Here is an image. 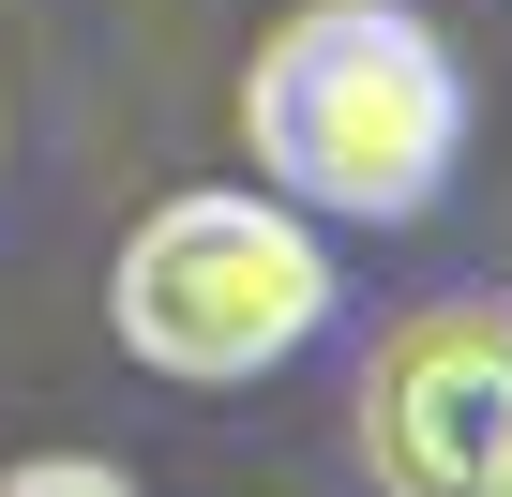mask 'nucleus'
I'll list each match as a JSON object with an SVG mask.
<instances>
[{"mask_svg":"<svg viewBox=\"0 0 512 497\" xmlns=\"http://www.w3.org/2000/svg\"><path fill=\"white\" fill-rule=\"evenodd\" d=\"M241 151L287 211L407 226L467 166V61L407 0H302L241 76Z\"/></svg>","mask_w":512,"mask_h":497,"instance_id":"obj_1","label":"nucleus"},{"mask_svg":"<svg viewBox=\"0 0 512 497\" xmlns=\"http://www.w3.org/2000/svg\"><path fill=\"white\" fill-rule=\"evenodd\" d=\"M106 332L181 392H241V377H272V362H302L332 332V241L272 181L151 196L136 241L106 257Z\"/></svg>","mask_w":512,"mask_h":497,"instance_id":"obj_2","label":"nucleus"},{"mask_svg":"<svg viewBox=\"0 0 512 497\" xmlns=\"http://www.w3.org/2000/svg\"><path fill=\"white\" fill-rule=\"evenodd\" d=\"M512 437V317L497 302H422L362 362V482L377 497H482Z\"/></svg>","mask_w":512,"mask_h":497,"instance_id":"obj_3","label":"nucleus"},{"mask_svg":"<svg viewBox=\"0 0 512 497\" xmlns=\"http://www.w3.org/2000/svg\"><path fill=\"white\" fill-rule=\"evenodd\" d=\"M0 497H136V467H106V452H16Z\"/></svg>","mask_w":512,"mask_h":497,"instance_id":"obj_4","label":"nucleus"},{"mask_svg":"<svg viewBox=\"0 0 512 497\" xmlns=\"http://www.w3.org/2000/svg\"><path fill=\"white\" fill-rule=\"evenodd\" d=\"M482 497H512V437H497V467H482Z\"/></svg>","mask_w":512,"mask_h":497,"instance_id":"obj_5","label":"nucleus"}]
</instances>
